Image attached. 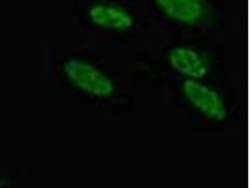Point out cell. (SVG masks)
<instances>
[{
    "label": "cell",
    "instance_id": "cell-1",
    "mask_svg": "<svg viewBox=\"0 0 251 188\" xmlns=\"http://www.w3.org/2000/svg\"><path fill=\"white\" fill-rule=\"evenodd\" d=\"M66 71L69 78L86 93L104 96L113 92V84L109 78L86 62L71 61L66 65Z\"/></svg>",
    "mask_w": 251,
    "mask_h": 188
},
{
    "label": "cell",
    "instance_id": "cell-2",
    "mask_svg": "<svg viewBox=\"0 0 251 188\" xmlns=\"http://www.w3.org/2000/svg\"><path fill=\"white\" fill-rule=\"evenodd\" d=\"M183 92L189 101L207 117L223 119L226 109L219 95L201 83L187 80L183 84Z\"/></svg>",
    "mask_w": 251,
    "mask_h": 188
},
{
    "label": "cell",
    "instance_id": "cell-3",
    "mask_svg": "<svg viewBox=\"0 0 251 188\" xmlns=\"http://www.w3.org/2000/svg\"><path fill=\"white\" fill-rule=\"evenodd\" d=\"M89 14L93 23L106 28L123 30L132 27L134 24L131 14L111 4H95L91 8Z\"/></svg>",
    "mask_w": 251,
    "mask_h": 188
},
{
    "label": "cell",
    "instance_id": "cell-4",
    "mask_svg": "<svg viewBox=\"0 0 251 188\" xmlns=\"http://www.w3.org/2000/svg\"><path fill=\"white\" fill-rule=\"evenodd\" d=\"M168 16L183 23H194L201 18L202 4L200 0H156Z\"/></svg>",
    "mask_w": 251,
    "mask_h": 188
},
{
    "label": "cell",
    "instance_id": "cell-5",
    "mask_svg": "<svg viewBox=\"0 0 251 188\" xmlns=\"http://www.w3.org/2000/svg\"><path fill=\"white\" fill-rule=\"evenodd\" d=\"M170 60L175 70L194 78L202 77L207 72L204 61L191 49H175L171 55Z\"/></svg>",
    "mask_w": 251,
    "mask_h": 188
}]
</instances>
